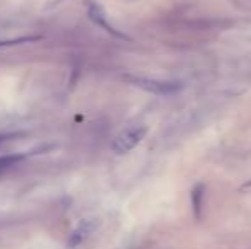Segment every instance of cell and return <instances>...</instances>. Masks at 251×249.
I'll list each match as a JSON object with an SVG mask.
<instances>
[{
  "instance_id": "1",
  "label": "cell",
  "mask_w": 251,
  "mask_h": 249,
  "mask_svg": "<svg viewBox=\"0 0 251 249\" xmlns=\"http://www.w3.org/2000/svg\"><path fill=\"white\" fill-rule=\"evenodd\" d=\"M147 135V128L144 125H135L130 128L123 130L122 133L116 135V138L111 143V150L118 156L128 154L132 149H135L140 142L144 140V136Z\"/></svg>"
},
{
  "instance_id": "2",
  "label": "cell",
  "mask_w": 251,
  "mask_h": 249,
  "mask_svg": "<svg viewBox=\"0 0 251 249\" xmlns=\"http://www.w3.org/2000/svg\"><path fill=\"white\" fill-rule=\"evenodd\" d=\"M128 82L133 84L135 87L147 91L152 94H175L179 92L183 89L181 82H176V80H159V79H146V77H128Z\"/></svg>"
},
{
  "instance_id": "3",
  "label": "cell",
  "mask_w": 251,
  "mask_h": 249,
  "mask_svg": "<svg viewBox=\"0 0 251 249\" xmlns=\"http://www.w3.org/2000/svg\"><path fill=\"white\" fill-rule=\"evenodd\" d=\"M96 227H98L96 220H93V219L82 220V222L74 229V232L70 234L69 241H67V246H69V249H77L80 244H84V241L89 239V236L96 230Z\"/></svg>"
},
{
  "instance_id": "4",
  "label": "cell",
  "mask_w": 251,
  "mask_h": 249,
  "mask_svg": "<svg viewBox=\"0 0 251 249\" xmlns=\"http://www.w3.org/2000/svg\"><path fill=\"white\" fill-rule=\"evenodd\" d=\"M87 17H89L96 26H100L101 29H104L106 33L113 34V36H118V38H125L122 33H118V31H116L115 27L108 23V19H106V12L102 10V7L100 5V3H91V5L87 7Z\"/></svg>"
},
{
  "instance_id": "5",
  "label": "cell",
  "mask_w": 251,
  "mask_h": 249,
  "mask_svg": "<svg viewBox=\"0 0 251 249\" xmlns=\"http://www.w3.org/2000/svg\"><path fill=\"white\" fill-rule=\"evenodd\" d=\"M205 188L203 184H197L192 189V206H193V215L195 219H200L201 213V206H203V195H205Z\"/></svg>"
},
{
  "instance_id": "6",
  "label": "cell",
  "mask_w": 251,
  "mask_h": 249,
  "mask_svg": "<svg viewBox=\"0 0 251 249\" xmlns=\"http://www.w3.org/2000/svg\"><path fill=\"white\" fill-rule=\"evenodd\" d=\"M26 157V154H7V156H2L0 157V174L9 171L10 167H14L17 162Z\"/></svg>"
},
{
  "instance_id": "7",
  "label": "cell",
  "mask_w": 251,
  "mask_h": 249,
  "mask_svg": "<svg viewBox=\"0 0 251 249\" xmlns=\"http://www.w3.org/2000/svg\"><path fill=\"white\" fill-rule=\"evenodd\" d=\"M40 38H17V40H9V41H0V46H12V45H21V43H27V41H38Z\"/></svg>"
}]
</instances>
